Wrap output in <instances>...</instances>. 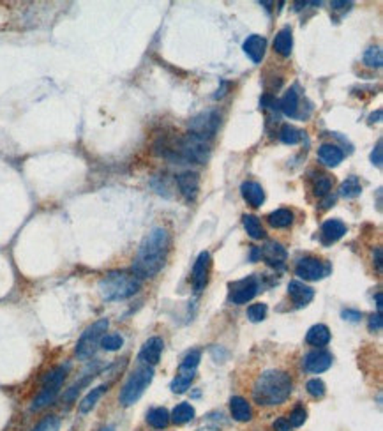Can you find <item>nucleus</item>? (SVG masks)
I'll use <instances>...</instances> for the list:
<instances>
[{
    "label": "nucleus",
    "mask_w": 383,
    "mask_h": 431,
    "mask_svg": "<svg viewBox=\"0 0 383 431\" xmlns=\"http://www.w3.org/2000/svg\"><path fill=\"white\" fill-rule=\"evenodd\" d=\"M242 219H244L245 232H248V235L251 237V239L260 240V239H263V237H265V230H263L262 223H260V219L256 218V216L245 214Z\"/></svg>",
    "instance_id": "nucleus-29"
},
{
    "label": "nucleus",
    "mask_w": 383,
    "mask_h": 431,
    "mask_svg": "<svg viewBox=\"0 0 383 431\" xmlns=\"http://www.w3.org/2000/svg\"><path fill=\"white\" fill-rule=\"evenodd\" d=\"M209 272H210V254L207 253V251H203V253H200L198 258H196L195 267H193V274H191L193 288H195L196 293H200L207 286V281H209Z\"/></svg>",
    "instance_id": "nucleus-12"
},
{
    "label": "nucleus",
    "mask_w": 383,
    "mask_h": 431,
    "mask_svg": "<svg viewBox=\"0 0 383 431\" xmlns=\"http://www.w3.org/2000/svg\"><path fill=\"white\" fill-rule=\"evenodd\" d=\"M107 391H108V385L103 384V385H97V387H94L90 392H87V396L82 399V403H80V412L89 413L90 410L97 405V401L101 399V396H103Z\"/></svg>",
    "instance_id": "nucleus-23"
},
{
    "label": "nucleus",
    "mask_w": 383,
    "mask_h": 431,
    "mask_svg": "<svg viewBox=\"0 0 383 431\" xmlns=\"http://www.w3.org/2000/svg\"><path fill=\"white\" fill-rule=\"evenodd\" d=\"M230 302L241 306V304L249 302L258 293L260 286L258 279L255 276H249V278L241 279V281H235L233 285H230Z\"/></svg>",
    "instance_id": "nucleus-8"
},
{
    "label": "nucleus",
    "mask_w": 383,
    "mask_h": 431,
    "mask_svg": "<svg viewBox=\"0 0 383 431\" xmlns=\"http://www.w3.org/2000/svg\"><path fill=\"white\" fill-rule=\"evenodd\" d=\"M376 307H378V313H382V292L376 293Z\"/></svg>",
    "instance_id": "nucleus-48"
},
{
    "label": "nucleus",
    "mask_w": 383,
    "mask_h": 431,
    "mask_svg": "<svg viewBox=\"0 0 383 431\" xmlns=\"http://www.w3.org/2000/svg\"><path fill=\"white\" fill-rule=\"evenodd\" d=\"M68 371H69V364H64V366L54 367V370H51L50 373L44 377L43 387H41L39 394L34 398L32 406H30L34 412H36V410L44 408V406L51 405V403L55 401V398H57L62 384H64L66 377H68Z\"/></svg>",
    "instance_id": "nucleus-5"
},
{
    "label": "nucleus",
    "mask_w": 383,
    "mask_h": 431,
    "mask_svg": "<svg viewBox=\"0 0 383 431\" xmlns=\"http://www.w3.org/2000/svg\"><path fill=\"white\" fill-rule=\"evenodd\" d=\"M92 378H94V374H89V377L82 378V380H80V382H76L75 385H71V389H68V391H66V394H64V401H66V403H71L73 399H75L76 396H78V392L82 391V389L85 387V385L89 384V382L92 380Z\"/></svg>",
    "instance_id": "nucleus-38"
},
{
    "label": "nucleus",
    "mask_w": 383,
    "mask_h": 431,
    "mask_svg": "<svg viewBox=\"0 0 383 431\" xmlns=\"http://www.w3.org/2000/svg\"><path fill=\"white\" fill-rule=\"evenodd\" d=\"M122 345H124V338H122L121 334H117V332H114V334H104L99 343V346H103L107 352H117V350L122 348Z\"/></svg>",
    "instance_id": "nucleus-33"
},
{
    "label": "nucleus",
    "mask_w": 383,
    "mask_h": 431,
    "mask_svg": "<svg viewBox=\"0 0 383 431\" xmlns=\"http://www.w3.org/2000/svg\"><path fill=\"white\" fill-rule=\"evenodd\" d=\"M344 233H346V225L339 219H329L322 225V232H320V239L325 246L337 242L339 239H343Z\"/></svg>",
    "instance_id": "nucleus-15"
},
{
    "label": "nucleus",
    "mask_w": 383,
    "mask_h": 431,
    "mask_svg": "<svg viewBox=\"0 0 383 431\" xmlns=\"http://www.w3.org/2000/svg\"><path fill=\"white\" fill-rule=\"evenodd\" d=\"M318 158L322 159L323 165L330 166V168H334V166L339 165L341 161H343L344 154L343 150H341L337 145H332V143H323L322 147L318 148Z\"/></svg>",
    "instance_id": "nucleus-20"
},
{
    "label": "nucleus",
    "mask_w": 383,
    "mask_h": 431,
    "mask_svg": "<svg viewBox=\"0 0 383 431\" xmlns=\"http://www.w3.org/2000/svg\"><path fill=\"white\" fill-rule=\"evenodd\" d=\"M200 359H202V353L198 352V350H193V352H189L188 355L182 359L181 367L178 370L181 371H196V367H198Z\"/></svg>",
    "instance_id": "nucleus-35"
},
{
    "label": "nucleus",
    "mask_w": 383,
    "mask_h": 431,
    "mask_svg": "<svg viewBox=\"0 0 383 431\" xmlns=\"http://www.w3.org/2000/svg\"><path fill=\"white\" fill-rule=\"evenodd\" d=\"M178 189L188 201H195L200 189V177L196 172H182L177 175Z\"/></svg>",
    "instance_id": "nucleus-14"
},
{
    "label": "nucleus",
    "mask_w": 383,
    "mask_h": 431,
    "mask_svg": "<svg viewBox=\"0 0 383 431\" xmlns=\"http://www.w3.org/2000/svg\"><path fill=\"white\" fill-rule=\"evenodd\" d=\"M267 219L272 228H288L293 223V212L288 208H277V211L270 212Z\"/></svg>",
    "instance_id": "nucleus-25"
},
{
    "label": "nucleus",
    "mask_w": 383,
    "mask_h": 431,
    "mask_svg": "<svg viewBox=\"0 0 383 431\" xmlns=\"http://www.w3.org/2000/svg\"><path fill=\"white\" fill-rule=\"evenodd\" d=\"M291 394V377L286 371L267 370L253 385V399L260 406H276L286 401Z\"/></svg>",
    "instance_id": "nucleus-2"
},
{
    "label": "nucleus",
    "mask_w": 383,
    "mask_h": 431,
    "mask_svg": "<svg viewBox=\"0 0 383 431\" xmlns=\"http://www.w3.org/2000/svg\"><path fill=\"white\" fill-rule=\"evenodd\" d=\"M305 419H308V412H305L304 406H295V408L291 410L288 423H290V426L293 427H300L302 424L305 423Z\"/></svg>",
    "instance_id": "nucleus-39"
},
{
    "label": "nucleus",
    "mask_w": 383,
    "mask_h": 431,
    "mask_svg": "<svg viewBox=\"0 0 383 431\" xmlns=\"http://www.w3.org/2000/svg\"><path fill=\"white\" fill-rule=\"evenodd\" d=\"M152 378H154L152 366L143 364V366L136 367V370L131 373V377L126 380L124 387H122L121 391V396H118L122 406L135 405V403L142 398L143 392L147 391V387L152 384Z\"/></svg>",
    "instance_id": "nucleus-4"
},
{
    "label": "nucleus",
    "mask_w": 383,
    "mask_h": 431,
    "mask_svg": "<svg viewBox=\"0 0 383 431\" xmlns=\"http://www.w3.org/2000/svg\"><path fill=\"white\" fill-rule=\"evenodd\" d=\"M371 161H372V165H376L378 166V168H382V163H383V150H382V140L378 141V143H376V147H375V150L371 152Z\"/></svg>",
    "instance_id": "nucleus-41"
},
{
    "label": "nucleus",
    "mask_w": 383,
    "mask_h": 431,
    "mask_svg": "<svg viewBox=\"0 0 383 431\" xmlns=\"http://www.w3.org/2000/svg\"><path fill=\"white\" fill-rule=\"evenodd\" d=\"M383 57H382V49L378 46H372V48L365 49L364 53V64L369 67H382Z\"/></svg>",
    "instance_id": "nucleus-34"
},
{
    "label": "nucleus",
    "mask_w": 383,
    "mask_h": 431,
    "mask_svg": "<svg viewBox=\"0 0 383 431\" xmlns=\"http://www.w3.org/2000/svg\"><path fill=\"white\" fill-rule=\"evenodd\" d=\"M99 431H115V427L114 426H104V427H101Z\"/></svg>",
    "instance_id": "nucleus-49"
},
{
    "label": "nucleus",
    "mask_w": 383,
    "mask_h": 431,
    "mask_svg": "<svg viewBox=\"0 0 383 431\" xmlns=\"http://www.w3.org/2000/svg\"><path fill=\"white\" fill-rule=\"evenodd\" d=\"M375 264L378 272H382V247H376L375 249Z\"/></svg>",
    "instance_id": "nucleus-45"
},
{
    "label": "nucleus",
    "mask_w": 383,
    "mask_h": 431,
    "mask_svg": "<svg viewBox=\"0 0 383 431\" xmlns=\"http://www.w3.org/2000/svg\"><path fill=\"white\" fill-rule=\"evenodd\" d=\"M142 286V279L135 272L111 271L104 274L99 281V293L104 300H124L135 295Z\"/></svg>",
    "instance_id": "nucleus-3"
},
{
    "label": "nucleus",
    "mask_w": 383,
    "mask_h": 431,
    "mask_svg": "<svg viewBox=\"0 0 383 431\" xmlns=\"http://www.w3.org/2000/svg\"><path fill=\"white\" fill-rule=\"evenodd\" d=\"M330 6H332V9L343 11V9H350V7L353 6V4H351V2H336V0H334V2L330 4Z\"/></svg>",
    "instance_id": "nucleus-46"
},
{
    "label": "nucleus",
    "mask_w": 383,
    "mask_h": 431,
    "mask_svg": "<svg viewBox=\"0 0 383 431\" xmlns=\"http://www.w3.org/2000/svg\"><path fill=\"white\" fill-rule=\"evenodd\" d=\"M258 256L263 258L272 267H283L284 261H286V249L279 242H269L263 247L253 249V260H256Z\"/></svg>",
    "instance_id": "nucleus-10"
},
{
    "label": "nucleus",
    "mask_w": 383,
    "mask_h": 431,
    "mask_svg": "<svg viewBox=\"0 0 383 431\" xmlns=\"http://www.w3.org/2000/svg\"><path fill=\"white\" fill-rule=\"evenodd\" d=\"M279 138L283 143L286 145H295L302 140V131H298L297 127L290 126V124H284L279 131Z\"/></svg>",
    "instance_id": "nucleus-32"
},
{
    "label": "nucleus",
    "mask_w": 383,
    "mask_h": 431,
    "mask_svg": "<svg viewBox=\"0 0 383 431\" xmlns=\"http://www.w3.org/2000/svg\"><path fill=\"white\" fill-rule=\"evenodd\" d=\"M193 380H195V371H181V373L174 378L170 389L174 392H177V394H182V392L188 391Z\"/></svg>",
    "instance_id": "nucleus-30"
},
{
    "label": "nucleus",
    "mask_w": 383,
    "mask_h": 431,
    "mask_svg": "<svg viewBox=\"0 0 383 431\" xmlns=\"http://www.w3.org/2000/svg\"><path fill=\"white\" fill-rule=\"evenodd\" d=\"M279 108L284 115L288 117H297V110H298V94L295 88H290V90L284 94V98L281 99Z\"/></svg>",
    "instance_id": "nucleus-27"
},
{
    "label": "nucleus",
    "mask_w": 383,
    "mask_h": 431,
    "mask_svg": "<svg viewBox=\"0 0 383 431\" xmlns=\"http://www.w3.org/2000/svg\"><path fill=\"white\" fill-rule=\"evenodd\" d=\"M147 423L152 427H156V430H164L170 424V412L166 408H163V406L152 408L147 413Z\"/></svg>",
    "instance_id": "nucleus-24"
},
{
    "label": "nucleus",
    "mask_w": 383,
    "mask_h": 431,
    "mask_svg": "<svg viewBox=\"0 0 383 431\" xmlns=\"http://www.w3.org/2000/svg\"><path fill=\"white\" fill-rule=\"evenodd\" d=\"M330 189H332V179H330L329 175L320 173V175L315 179V182H312V191H315V194L320 198L329 196Z\"/></svg>",
    "instance_id": "nucleus-31"
},
{
    "label": "nucleus",
    "mask_w": 383,
    "mask_h": 431,
    "mask_svg": "<svg viewBox=\"0 0 383 431\" xmlns=\"http://www.w3.org/2000/svg\"><path fill=\"white\" fill-rule=\"evenodd\" d=\"M267 311H269V307H267V304L258 302V304H253V306H249L248 309V318L251 321H262L265 320L267 317Z\"/></svg>",
    "instance_id": "nucleus-36"
},
{
    "label": "nucleus",
    "mask_w": 383,
    "mask_h": 431,
    "mask_svg": "<svg viewBox=\"0 0 383 431\" xmlns=\"http://www.w3.org/2000/svg\"><path fill=\"white\" fill-rule=\"evenodd\" d=\"M163 348H164V341L161 338H157V336L147 339V341L143 343L142 350H140V355H138L140 360H142L143 364H147V366H156V364L159 362Z\"/></svg>",
    "instance_id": "nucleus-13"
},
{
    "label": "nucleus",
    "mask_w": 383,
    "mask_h": 431,
    "mask_svg": "<svg viewBox=\"0 0 383 431\" xmlns=\"http://www.w3.org/2000/svg\"><path fill=\"white\" fill-rule=\"evenodd\" d=\"M61 430V419L57 415H48L34 427L32 431H59Z\"/></svg>",
    "instance_id": "nucleus-37"
},
{
    "label": "nucleus",
    "mask_w": 383,
    "mask_h": 431,
    "mask_svg": "<svg viewBox=\"0 0 383 431\" xmlns=\"http://www.w3.org/2000/svg\"><path fill=\"white\" fill-rule=\"evenodd\" d=\"M360 193H362V184H360V180H358V177H355V175L348 177V179L344 180L339 187V194L343 198H348V200H351V198H357Z\"/></svg>",
    "instance_id": "nucleus-28"
},
{
    "label": "nucleus",
    "mask_w": 383,
    "mask_h": 431,
    "mask_svg": "<svg viewBox=\"0 0 383 431\" xmlns=\"http://www.w3.org/2000/svg\"><path fill=\"white\" fill-rule=\"evenodd\" d=\"M332 353L329 350L316 348L304 357L302 364H304V370L309 371V373H323L332 366Z\"/></svg>",
    "instance_id": "nucleus-11"
},
{
    "label": "nucleus",
    "mask_w": 383,
    "mask_h": 431,
    "mask_svg": "<svg viewBox=\"0 0 383 431\" xmlns=\"http://www.w3.org/2000/svg\"><path fill=\"white\" fill-rule=\"evenodd\" d=\"M362 314L358 313V311H351V309H344L343 311V318L344 320H350V321H358L360 320Z\"/></svg>",
    "instance_id": "nucleus-44"
},
{
    "label": "nucleus",
    "mask_w": 383,
    "mask_h": 431,
    "mask_svg": "<svg viewBox=\"0 0 383 431\" xmlns=\"http://www.w3.org/2000/svg\"><path fill=\"white\" fill-rule=\"evenodd\" d=\"M291 48H293V35H291V28L283 27L276 34V39H274V49H276L279 55L290 57Z\"/></svg>",
    "instance_id": "nucleus-22"
},
{
    "label": "nucleus",
    "mask_w": 383,
    "mask_h": 431,
    "mask_svg": "<svg viewBox=\"0 0 383 431\" xmlns=\"http://www.w3.org/2000/svg\"><path fill=\"white\" fill-rule=\"evenodd\" d=\"M170 251V233L164 228L150 230L142 240L133 261V272L142 278H154L164 267Z\"/></svg>",
    "instance_id": "nucleus-1"
},
{
    "label": "nucleus",
    "mask_w": 383,
    "mask_h": 431,
    "mask_svg": "<svg viewBox=\"0 0 383 431\" xmlns=\"http://www.w3.org/2000/svg\"><path fill=\"white\" fill-rule=\"evenodd\" d=\"M305 341H308L311 346H316V348H322V346L329 345L330 341L329 327L323 324L312 325V327L308 331V334H305Z\"/></svg>",
    "instance_id": "nucleus-21"
},
{
    "label": "nucleus",
    "mask_w": 383,
    "mask_h": 431,
    "mask_svg": "<svg viewBox=\"0 0 383 431\" xmlns=\"http://www.w3.org/2000/svg\"><path fill=\"white\" fill-rule=\"evenodd\" d=\"M330 264L325 260H320L316 256H304L297 261L295 274L302 278L304 281H318V279L327 278L330 274Z\"/></svg>",
    "instance_id": "nucleus-7"
},
{
    "label": "nucleus",
    "mask_w": 383,
    "mask_h": 431,
    "mask_svg": "<svg viewBox=\"0 0 383 431\" xmlns=\"http://www.w3.org/2000/svg\"><path fill=\"white\" fill-rule=\"evenodd\" d=\"M241 193L251 207H262L265 201V191L258 182H244L241 186Z\"/></svg>",
    "instance_id": "nucleus-18"
},
{
    "label": "nucleus",
    "mask_w": 383,
    "mask_h": 431,
    "mask_svg": "<svg viewBox=\"0 0 383 431\" xmlns=\"http://www.w3.org/2000/svg\"><path fill=\"white\" fill-rule=\"evenodd\" d=\"M369 331L371 332L382 331V313H376L369 318Z\"/></svg>",
    "instance_id": "nucleus-42"
},
{
    "label": "nucleus",
    "mask_w": 383,
    "mask_h": 431,
    "mask_svg": "<svg viewBox=\"0 0 383 431\" xmlns=\"http://www.w3.org/2000/svg\"><path fill=\"white\" fill-rule=\"evenodd\" d=\"M267 49V41L263 35H249L244 42V52L248 53L249 59L253 60L255 64L262 62L263 55H265Z\"/></svg>",
    "instance_id": "nucleus-17"
},
{
    "label": "nucleus",
    "mask_w": 383,
    "mask_h": 431,
    "mask_svg": "<svg viewBox=\"0 0 383 431\" xmlns=\"http://www.w3.org/2000/svg\"><path fill=\"white\" fill-rule=\"evenodd\" d=\"M195 413H196L195 408H193L189 403H178V405L174 408V412H171L170 420H174L175 424L181 426V424H186L189 423V420L195 419Z\"/></svg>",
    "instance_id": "nucleus-26"
},
{
    "label": "nucleus",
    "mask_w": 383,
    "mask_h": 431,
    "mask_svg": "<svg viewBox=\"0 0 383 431\" xmlns=\"http://www.w3.org/2000/svg\"><path fill=\"white\" fill-rule=\"evenodd\" d=\"M379 119H382V110H378L376 113H372L371 117H369V122H379Z\"/></svg>",
    "instance_id": "nucleus-47"
},
{
    "label": "nucleus",
    "mask_w": 383,
    "mask_h": 431,
    "mask_svg": "<svg viewBox=\"0 0 383 431\" xmlns=\"http://www.w3.org/2000/svg\"><path fill=\"white\" fill-rule=\"evenodd\" d=\"M108 325H110V321H108L107 318H101V320L94 321L92 325H89V327L83 331V334L80 336L78 343H76V350H75L78 359L87 360L97 352L101 338H103L108 331Z\"/></svg>",
    "instance_id": "nucleus-6"
},
{
    "label": "nucleus",
    "mask_w": 383,
    "mask_h": 431,
    "mask_svg": "<svg viewBox=\"0 0 383 431\" xmlns=\"http://www.w3.org/2000/svg\"><path fill=\"white\" fill-rule=\"evenodd\" d=\"M288 295L293 300L295 306L302 307L311 302L312 297H315V290H312L311 286L304 285L302 281H290V285H288Z\"/></svg>",
    "instance_id": "nucleus-16"
},
{
    "label": "nucleus",
    "mask_w": 383,
    "mask_h": 431,
    "mask_svg": "<svg viewBox=\"0 0 383 431\" xmlns=\"http://www.w3.org/2000/svg\"><path fill=\"white\" fill-rule=\"evenodd\" d=\"M219 122H221V117L217 112L200 113L198 117H195V119L191 120V133L209 140V138H212L214 134H216Z\"/></svg>",
    "instance_id": "nucleus-9"
},
{
    "label": "nucleus",
    "mask_w": 383,
    "mask_h": 431,
    "mask_svg": "<svg viewBox=\"0 0 383 431\" xmlns=\"http://www.w3.org/2000/svg\"><path fill=\"white\" fill-rule=\"evenodd\" d=\"M290 423H288L286 417H279V419H276V423H274V430L276 431H290Z\"/></svg>",
    "instance_id": "nucleus-43"
},
{
    "label": "nucleus",
    "mask_w": 383,
    "mask_h": 431,
    "mask_svg": "<svg viewBox=\"0 0 383 431\" xmlns=\"http://www.w3.org/2000/svg\"><path fill=\"white\" fill-rule=\"evenodd\" d=\"M230 412L231 417L235 420H238V423H249L253 419L251 405L244 398H241V396H233L230 399Z\"/></svg>",
    "instance_id": "nucleus-19"
},
{
    "label": "nucleus",
    "mask_w": 383,
    "mask_h": 431,
    "mask_svg": "<svg viewBox=\"0 0 383 431\" xmlns=\"http://www.w3.org/2000/svg\"><path fill=\"white\" fill-rule=\"evenodd\" d=\"M305 389H308V392L312 396V398H323V396H325V384H323L320 378H312V380H309Z\"/></svg>",
    "instance_id": "nucleus-40"
}]
</instances>
